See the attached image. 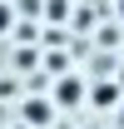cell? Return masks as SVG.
Instances as JSON below:
<instances>
[{
  "label": "cell",
  "instance_id": "cell-1",
  "mask_svg": "<svg viewBox=\"0 0 124 129\" xmlns=\"http://www.w3.org/2000/svg\"><path fill=\"white\" fill-rule=\"evenodd\" d=\"M119 84H114V80H99V84H94V89H89V104H94V109H119Z\"/></svg>",
  "mask_w": 124,
  "mask_h": 129
},
{
  "label": "cell",
  "instance_id": "cell-7",
  "mask_svg": "<svg viewBox=\"0 0 124 129\" xmlns=\"http://www.w3.org/2000/svg\"><path fill=\"white\" fill-rule=\"evenodd\" d=\"M119 15H124V0H119Z\"/></svg>",
  "mask_w": 124,
  "mask_h": 129
},
{
  "label": "cell",
  "instance_id": "cell-5",
  "mask_svg": "<svg viewBox=\"0 0 124 129\" xmlns=\"http://www.w3.org/2000/svg\"><path fill=\"white\" fill-rule=\"evenodd\" d=\"M10 25H15V10H10V5H5V0H0V35L10 30Z\"/></svg>",
  "mask_w": 124,
  "mask_h": 129
},
{
  "label": "cell",
  "instance_id": "cell-4",
  "mask_svg": "<svg viewBox=\"0 0 124 129\" xmlns=\"http://www.w3.org/2000/svg\"><path fill=\"white\" fill-rule=\"evenodd\" d=\"M45 15H50V20H65V15H70V0H50Z\"/></svg>",
  "mask_w": 124,
  "mask_h": 129
},
{
  "label": "cell",
  "instance_id": "cell-6",
  "mask_svg": "<svg viewBox=\"0 0 124 129\" xmlns=\"http://www.w3.org/2000/svg\"><path fill=\"white\" fill-rule=\"evenodd\" d=\"M114 114H119V129H124V99H119V109H114Z\"/></svg>",
  "mask_w": 124,
  "mask_h": 129
},
{
  "label": "cell",
  "instance_id": "cell-3",
  "mask_svg": "<svg viewBox=\"0 0 124 129\" xmlns=\"http://www.w3.org/2000/svg\"><path fill=\"white\" fill-rule=\"evenodd\" d=\"M20 114H25V124L40 129V124H50V119H55V104H50V99H25V109H20Z\"/></svg>",
  "mask_w": 124,
  "mask_h": 129
},
{
  "label": "cell",
  "instance_id": "cell-2",
  "mask_svg": "<svg viewBox=\"0 0 124 129\" xmlns=\"http://www.w3.org/2000/svg\"><path fill=\"white\" fill-rule=\"evenodd\" d=\"M79 99H84V80H75V75H65V80L55 84V104H65V109H75Z\"/></svg>",
  "mask_w": 124,
  "mask_h": 129
}]
</instances>
